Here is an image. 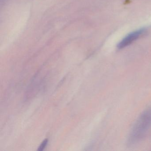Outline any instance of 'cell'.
I'll list each match as a JSON object with an SVG mask.
<instances>
[{
    "instance_id": "obj_1",
    "label": "cell",
    "mask_w": 151,
    "mask_h": 151,
    "mask_svg": "<svg viewBox=\"0 0 151 151\" xmlns=\"http://www.w3.org/2000/svg\"><path fill=\"white\" fill-rule=\"evenodd\" d=\"M151 127V107L143 112L133 126L128 142L130 145L138 142L145 136Z\"/></svg>"
},
{
    "instance_id": "obj_2",
    "label": "cell",
    "mask_w": 151,
    "mask_h": 151,
    "mask_svg": "<svg viewBox=\"0 0 151 151\" xmlns=\"http://www.w3.org/2000/svg\"><path fill=\"white\" fill-rule=\"evenodd\" d=\"M145 32V29H141L130 33L126 36L123 39L121 42H119V44L117 45V48L118 49H121L128 46L129 45L131 44L132 42L138 39Z\"/></svg>"
},
{
    "instance_id": "obj_3",
    "label": "cell",
    "mask_w": 151,
    "mask_h": 151,
    "mask_svg": "<svg viewBox=\"0 0 151 151\" xmlns=\"http://www.w3.org/2000/svg\"><path fill=\"white\" fill-rule=\"evenodd\" d=\"M47 142H48V139H45V140L43 141V142L41 143L40 146L39 147L38 149V151H43V150L45 149V147L47 145Z\"/></svg>"
}]
</instances>
